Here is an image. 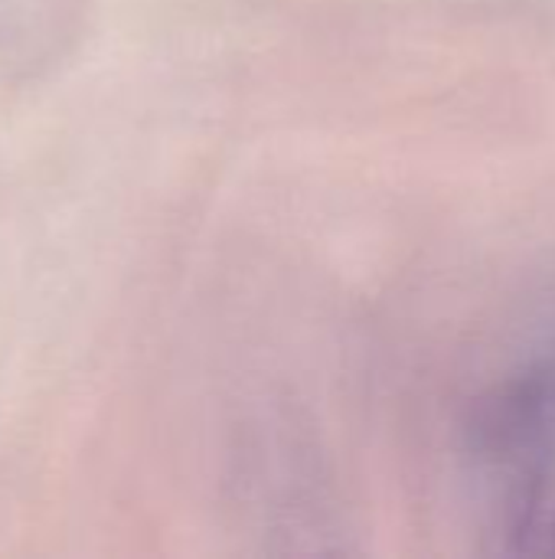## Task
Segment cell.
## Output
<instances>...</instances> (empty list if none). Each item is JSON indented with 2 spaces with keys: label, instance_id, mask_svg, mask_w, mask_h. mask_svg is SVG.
<instances>
[{
  "label": "cell",
  "instance_id": "1",
  "mask_svg": "<svg viewBox=\"0 0 555 559\" xmlns=\"http://www.w3.org/2000/svg\"><path fill=\"white\" fill-rule=\"evenodd\" d=\"M497 462L510 485L514 534L527 550L555 554V367L504 406Z\"/></svg>",
  "mask_w": 555,
  "mask_h": 559
}]
</instances>
